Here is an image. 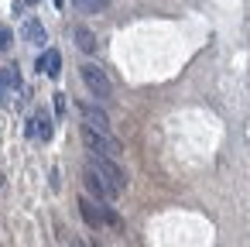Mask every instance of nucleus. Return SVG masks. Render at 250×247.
<instances>
[{
  "label": "nucleus",
  "instance_id": "obj_1",
  "mask_svg": "<svg viewBox=\"0 0 250 247\" xmlns=\"http://www.w3.org/2000/svg\"><path fill=\"white\" fill-rule=\"evenodd\" d=\"M79 213H83V220H86L93 230H103V226H110V230H124V220L117 216V209H113L110 202H96V199L83 196V199H79Z\"/></svg>",
  "mask_w": 250,
  "mask_h": 247
},
{
  "label": "nucleus",
  "instance_id": "obj_2",
  "mask_svg": "<svg viewBox=\"0 0 250 247\" xmlns=\"http://www.w3.org/2000/svg\"><path fill=\"white\" fill-rule=\"evenodd\" d=\"M86 168H93V172H96L100 179H106V185H110V189H113L117 196H120V192H124V189L130 185L127 172H124V168H120V165H117L113 158H103V155H89V165H86Z\"/></svg>",
  "mask_w": 250,
  "mask_h": 247
},
{
  "label": "nucleus",
  "instance_id": "obj_3",
  "mask_svg": "<svg viewBox=\"0 0 250 247\" xmlns=\"http://www.w3.org/2000/svg\"><path fill=\"white\" fill-rule=\"evenodd\" d=\"M83 144L89 148V155H103V158H120L124 155V144L113 137V134H103V131H93L83 124Z\"/></svg>",
  "mask_w": 250,
  "mask_h": 247
},
{
  "label": "nucleus",
  "instance_id": "obj_4",
  "mask_svg": "<svg viewBox=\"0 0 250 247\" xmlns=\"http://www.w3.org/2000/svg\"><path fill=\"white\" fill-rule=\"evenodd\" d=\"M79 76H83V83H86V90L103 103V100H110L113 96V83H110V76L96 66V62H86V66H79Z\"/></svg>",
  "mask_w": 250,
  "mask_h": 247
},
{
  "label": "nucleus",
  "instance_id": "obj_5",
  "mask_svg": "<svg viewBox=\"0 0 250 247\" xmlns=\"http://www.w3.org/2000/svg\"><path fill=\"white\" fill-rule=\"evenodd\" d=\"M11 96H21V72L14 66H4L0 69V103H11Z\"/></svg>",
  "mask_w": 250,
  "mask_h": 247
},
{
  "label": "nucleus",
  "instance_id": "obj_6",
  "mask_svg": "<svg viewBox=\"0 0 250 247\" xmlns=\"http://www.w3.org/2000/svg\"><path fill=\"white\" fill-rule=\"evenodd\" d=\"M83 182H86V189L93 192L89 199H96V202H110V199H117V192L106 185V179H100L93 168H86V172H83Z\"/></svg>",
  "mask_w": 250,
  "mask_h": 247
},
{
  "label": "nucleus",
  "instance_id": "obj_7",
  "mask_svg": "<svg viewBox=\"0 0 250 247\" xmlns=\"http://www.w3.org/2000/svg\"><path fill=\"white\" fill-rule=\"evenodd\" d=\"M76 107H79V113H83L86 127L110 134V117H106V110H103V107H93V103H76Z\"/></svg>",
  "mask_w": 250,
  "mask_h": 247
},
{
  "label": "nucleus",
  "instance_id": "obj_8",
  "mask_svg": "<svg viewBox=\"0 0 250 247\" xmlns=\"http://www.w3.org/2000/svg\"><path fill=\"white\" fill-rule=\"evenodd\" d=\"M21 35H24L31 45H38V48H45V45H48V31H45V24H42L38 18H28V21L21 24Z\"/></svg>",
  "mask_w": 250,
  "mask_h": 247
},
{
  "label": "nucleus",
  "instance_id": "obj_9",
  "mask_svg": "<svg viewBox=\"0 0 250 247\" xmlns=\"http://www.w3.org/2000/svg\"><path fill=\"white\" fill-rule=\"evenodd\" d=\"M72 38H76V48H79V52L96 55V48H100V45H96V35H93L86 24H76V28H72Z\"/></svg>",
  "mask_w": 250,
  "mask_h": 247
},
{
  "label": "nucleus",
  "instance_id": "obj_10",
  "mask_svg": "<svg viewBox=\"0 0 250 247\" xmlns=\"http://www.w3.org/2000/svg\"><path fill=\"white\" fill-rule=\"evenodd\" d=\"M38 72H45V76H59L62 72V55H59V48H48L42 59H38Z\"/></svg>",
  "mask_w": 250,
  "mask_h": 247
},
{
  "label": "nucleus",
  "instance_id": "obj_11",
  "mask_svg": "<svg viewBox=\"0 0 250 247\" xmlns=\"http://www.w3.org/2000/svg\"><path fill=\"white\" fill-rule=\"evenodd\" d=\"M31 131H35L42 141H52V117H48V113H38V117L31 120Z\"/></svg>",
  "mask_w": 250,
  "mask_h": 247
},
{
  "label": "nucleus",
  "instance_id": "obj_12",
  "mask_svg": "<svg viewBox=\"0 0 250 247\" xmlns=\"http://www.w3.org/2000/svg\"><path fill=\"white\" fill-rule=\"evenodd\" d=\"M72 4L83 11V14H100L106 7V0H72Z\"/></svg>",
  "mask_w": 250,
  "mask_h": 247
},
{
  "label": "nucleus",
  "instance_id": "obj_13",
  "mask_svg": "<svg viewBox=\"0 0 250 247\" xmlns=\"http://www.w3.org/2000/svg\"><path fill=\"white\" fill-rule=\"evenodd\" d=\"M11 45H14V35H11V28H0V52H11Z\"/></svg>",
  "mask_w": 250,
  "mask_h": 247
},
{
  "label": "nucleus",
  "instance_id": "obj_14",
  "mask_svg": "<svg viewBox=\"0 0 250 247\" xmlns=\"http://www.w3.org/2000/svg\"><path fill=\"white\" fill-rule=\"evenodd\" d=\"M24 4H38V0H24Z\"/></svg>",
  "mask_w": 250,
  "mask_h": 247
}]
</instances>
